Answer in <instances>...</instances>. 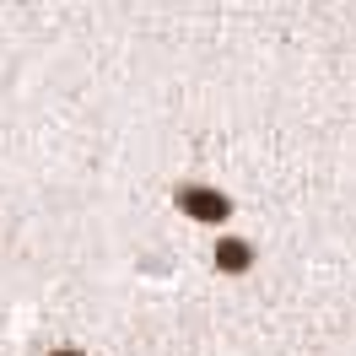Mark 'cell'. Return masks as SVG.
I'll use <instances>...</instances> for the list:
<instances>
[{
    "label": "cell",
    "mask_w": 356,
    "mask_h": 356,
    "mask_svg": "<svg viewBox=\"0 0 356 356\" xmlns=\"http://www.w3.org/2000/svg\"><path fill=\"white\" fill-rule=\"evenodd\" d=\"M184 200H189V216H222L227 211L222 195H205V189H184Z\"/></svg>",
    "instance_id": "1"
},
{
    "label": "cell",
    "mask_w": 356,
    "mask_h": 356,
    "mask_svg": "<svg viewBox=\"0 0 356 356\" xmlns=\"http://www.w3.org/2000/svg\"><path fill=\"white\" fill-rule=\"evenodd\" d=\"M222 265H227V270H238V265H248V254H243V243H222Z\"/></svg>",
    "instance_id": "2"
}]
</instances>
